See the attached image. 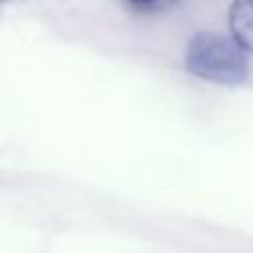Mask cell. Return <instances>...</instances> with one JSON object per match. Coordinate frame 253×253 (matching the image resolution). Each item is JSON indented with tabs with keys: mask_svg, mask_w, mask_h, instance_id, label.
I'll return each instance as SVG.
<instances>
[{
	"mask_svg": "<svg viewBox=\"0 0 253 253\" xmlns=\"http://www.w3.org/2000/svg\"><path fill=\"white\" fill-rule=\"evenodd\" d=\"M251 20H253V0H233L229 6V30L231 38L241 49L251 51Z\"/></svg>",
	"mask_w": 253,
	"mask_h": 253,
	"instance_id": "2",
	"label": "cell"
},
{
	"mask_svg": "<svg viewBox=\"0 0 253 253\" xmlns=\"http://www.w3.org/2000/svg\"><path fill=\"white\" fill-rule=\"evenodd\" d=\"M176 0H126L128 6H132L134 10L140 12H156V10H164L170 4H174Z\"/></svg>",
	"mask_w": 253,
	"mask_h": 253,
	"instance_id": "3",
	"label": "cell"
},
{
	"mask_svg": "<svg viewBox=\"0 0 253 253\" xmlns=\"http://www.w3.org/2000/svg\"><path fill=\"white\" fill-rule=\"evenodd\" d=\"M4 2H10V0H0V4H4Z\"/></svg>",
	"mask_w": 253,
	"mask_h": 253,
	"instance_id": "4",
	"label": "cell"
},
{
	"mask_svg": "<svg viewBox=\"0 0 253 253\" xmlns=\"http://www.w3.org/2000/svg\"><path fill=\"white\" fill-rule=\"evenodd\" d=\"M186 69L215 85H241L249 75V53L233 38L217 32H198L184 53Z\"/></svg>",
	"mask_w": 253,
	"mask_h": 253,
	"instance_id": "1",
	"label": "cell"
}]
</instances>
